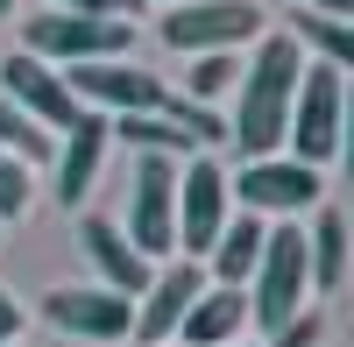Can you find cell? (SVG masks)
<instances>
[{"instance_id": "1", "label": "cell", "mask_w": 354, "mask_h": 347, "mask_svg": "<svg viewBox=\"0 0 354 347\" xmlns=\"http://www.w3.org/2000/svg\"><path fill=\"white\" fill-rule=\"evenodd\" d=\"M298 71H305V50L290 36H262L255 43V64L241 71V100H234V121H227V142L248 163H262V156L283 149L290 100H298Z\"/></svg>"}, {"instance_id": "20", "label": "cell", "mask_w": 354, "mask_h": 347, "mask_svg": "<svg viewBox=\"0 0 354 347\" xmlns=\"http://www.w3.org/2000/svg\"><path fill=\"white\" fill-rule=\"evenodd\" d=\"M227 85H241V64L220 50V57H185V93L177 100H192V106H205V100H220Z\"/></svg>"}, {"instance_id": "9", "label": "cell", "mask_w": 354, "mask_h": 347, "mask_svg": "<svg viewBox=\"0 0 354 347\" xmlns=\"http://www.w3.org/2000/svg\"><path fill=\"white\" fill-rule=\"evenodd\" d=\"M43 319L71 340H121L135 333V298L106 291V283H57L43 298Z\"/></svg>"}, {"instance_id": "7", "label": "cell", "mask_w": 354, "mask_h": 347, "mask_svg": "<svg viewBox=\"0 0 354 347\" xmlns=\"http://www.w3.org/2000/svg\"><path fill=\"white\" fill-rule=\"evenodd\" d=\"M135 43V21H100V15H36L28 21V57L36 64H93L121 57Z\"/></svg>"}, {"instance_id": "18", "label": "cell", "mask_w": 354, "mask_h": 347, "mask_svg": "<svg viewBox=\"0 0 354 347\" xmlns=\"http://www.w3.org/2000/svg\"><path fill=\"white\" fill-rule=\"evenodd\" d=\"M106 135H121L128 149H142V156H185L192 149V135H185V121H170V113H128V121H113Z\"/></svg>"}, {"instance_id": "19", "label": "cell", "mask_w": 354, "mask_h": 347, "mask_svg": "<svg viewBox=\"0 0 354 347\" xmlns=\"http://www.w3.org/2000/svg\"><path fill=\"white\" fill-rule=\"evenodd\" d=\"M290 43H298V50L312 43V50H319V64H333V71H347V64H354V28H347V21H333V15H312V8H305V15H298V28H290Z\"/></svg>"}, {"instance_id": "4", "label": "cell", "mask_w": 354, "mask_h": 347, "mask_svg": "<svg viewBox=\"0 0 354 347\" xmlns=\"http://www.w3.org/2000/svg\"><path fill=\"white\" fill-rule=\"evenodd\" d=\"M121 241L149 263V255L177 248V163L170 156H135V178H128V227Z\"/></svg>"}, {"instance_id": "17", "label": "cell", "mask_w": 354, "mask_h": 347, "mask_svg": "<svg viewBox=\"0 0 354 347\" xmlns=\"http://www.w3.org/2000/svg\"><path fill=\"white\" fill-rule=\"evenodd\" d=\"M305 263H312V291H340V276H347V220L333 206L305 234Z\"/></svg>"}, {"instance_id": "21", "label": "cell", "mask_w": 354, "mask_h": 347, "mask_svg": "<svg viewBox=\"0 0 354 347\" xmlns=\"http://www.w3.org/2000/svg\"><path fill=\"white\" fill-rule=\"evenodd\" d=\"M0 156H28V163H43V156H57V142L36 128V121H28V113L21 106H8V100H0Z\"/></svg>"}, {"instance_id": "25", "label": "cell", "mask_w": 354, "mask_h": 347, "mask_svg": "<svg viewBox=\"0 0 354 347\" xmlns=\"http://www.w3.org/2000/svg\"><path fill=\"white\" fill-rule=\"evenodd\" d=\"M305 8H312V15H333V21H340V15H354V0H305Z\"/></svg>"}, {"instance_id": "3", "label": "cell", "mask_w": 354, "mask_h": 347, "mask_svg": "<svg viewBox=\"0 0 354 347\" xmlns=\"http://www.w3.org/2000/svg\"><path fill=\"white\" fill-rule=\"evenodd\" d=\"M340 121H347V71L305 64L298 71V100H290V128H283L290 163H305V170L333 163L340 156Z\"/></svg>"}, {"instance_id": "13", "label": "cell", "mask_w": 354, "mask_h": 347, "mask_svg": "<svg viewBox=\"0 0 354 347\" xmlns=\"http://www.w3.org/2000/svg\"><path fill=\"white\" fill-rule=\"evenodd\" d=\"M78 241H85V255H93V270H100V283H106V291H121V298H142V291H149V263H142V255L121 241V227H113V220H85L78 227Z\"/></svg>"}, {"instance_id": "14", "label": "cell", "mask_w": 354, "mask_h": 347, "mask_svg": "<svg viewBox=\"0 0 354 347\" xmlns=\"http://www.w3.org/2000/svg\"><path fill=\"white\" fill-rule=\"evenodd\" d=\"M64 135H71V142L57 149V198H64V206H78V198L93 191V178H100V156H106V142H113V135H106L100 113H78Z\"/></svg>"}, {"instance_id": "26", "label": "cell", "mask_w": 354, "mask_h": 347, "mask_svg": "<svg viewBox=\"0 0 354 347\" xmlns=\"http://www.w3.org/2000/svg\"><path fill=\"white\" fill-rule=\"evenodd\" d=\"M8 8H15V0H0V21H8Z\"/></svg>"}, {"instance_id": "6", "label": "cell", "mask_w": 354, "mask_h": 347, "mask_svg": "<svg viewBox=\"0 0 354 347\" xmlns=\"http://www.w3.org/2000/svg\"><path fill=\"white\" fill-rule=\"evenodd\" d=\"M262 28V8L255 0H192V8H170L163 15V43L177 57H234L248 36Z\"/></svg>"}, {"instance_id": "8", "label": "cell", "mask_w": 354, "mask_h": 347, "mask_svg": "<svg viewBox=\"0 0 354 347\" xmlns=\"http://www.w3.org/2000/svg\"><path fill=\"white\" fill-rule=\"evenodd\" d=\"M234 220V198H227V170L213 156H192L177 170V241H185V263L213 255L220 227Z\"/></svg>"}, {"instance_id": "15", "label": "cell", "mask_w": 354, "mask_h": 347, "mask_svg": "<svg viewBox=\"0 0 354 347\" xmlns=\"http://www.w3.org/2000/svg\"><path fill=\"white\" fill-rule=\"evenodd\" d=\"M241 326H248V298H241V291H227V283H220V291H198V305L177 319L185 347H227Z\"/></svg>"}, {"instance_id": "16", "label": "cell", "mask_w": 354, "mask_h": 347, "mask_svg": "<svg viewBox=\"0 0 354 347\" xmlns=\"http://www.w3.org/2000/svg\"><path fill=\"white\" fill-rule=\"evenodd\" d=\"M262 234H270V227H262L255 213H234V220L220 227V241H213V276L227 283V291H241V283L255 276V255H262Z\"/></svg>"}, {"instance_id": "5", "label": "cell", "mask_w": 354, "mask_h": 347, "mask_svg": "<svg viewBox=\"0 0 354 347\" xmlns=\"http://www.w3.org/2000/svg\"><path fill=\"white\" fill-rule=\"evenodd\" d=\"M64 93H71V106L85 113V106H106V113H163V100H170V85L156 78V71H142V64H121V57H93V64H71L64 71Z\"/></svg>"}, {"instance_id": "10", "label": "cell", "mask_w": 354, "mask_h": 347, "mask_svg": "<svg viewBox=\"0 0 354 347\" xmlns=\"http://www.w3.org/2000/svg\"><path fill=\"white\" fill-rule=\"evenodd\" d=\"M319 170L290 163V156H262V163H241V178H227V198H241V213H305L319 206Z\"/></svg>"}, {"instance_id": "23", "label": "cell", "mask_w": 354, "mask_h": 347, "mask_svg": "<svg viewBox=\"0 0 354 347\" xmlns=\"http://www.w3.org/2000/svg\"><path fill=\"white\" fill-rule=\"evenodd\" d=\"M71 15H100V21H121L128 0H71Z\"/></svg>"}, {"instance_id": "24", "label": "cell", "mask_w": 354, "mask_h": 347, "mask_svg": "<svg viewBox=\"0 0 354 347\" xmlns=\"http://www.w3.org/2000/svg\"><path fill=\"white\" fill-rule=\"evenodd\" d=\"M8 340H21V305L0 291V347H8Z\"/></svg>"}, {"instance_id": "12", "label": "cell", "mask_w": 354, "mask_h": 347, "mask_svg": "<svg viewBox=\"0 0 354 347\" xmlns=\"http://www.w3.org/2000/svg\"><path fill=\"white\" fill-rule=\"evenodd\" d=\"M0 85H8V106H21V113H28V121H36L43 135L78 121V106H71V93H64V78H57L50 64H36L28 50L0 64Z\"/></svg>"}, {"instance_id": "27", "label": "cell", "mask_w": 354, "mask_h": 347, "mask_svg": "<svg viewBox=\"0 0 354 347\" xmlns=\"http://www.w3.org/2000/svg\"><path fill=\"white\" fill-rule=\"evenodd\" d=\"M170 8H192V0H170Z\"/></svg>"}, {"instance_id": "22", "label": "cell", "mask_w": 354, "mask_h": 347, "mask_svg": "<svg viewBox=\"0 0 354 347\" xmlns=\"http://www.w3.org/2000/svg\"><path fill=\"white\" fill-rule=\"evenodd\" d=\"M21 213H28V170L15 156H0V227L21 220Z\"/></svg>"}, {"instance_id": "11", "label": "cell", "mask_w": 354, "mask_h": 347, "mask_svg": "<svg viewBox=\"0 0 354 347\" xmlns=\"http://www.w3.org/2000/svg\"><path fill=\"white\" fill-rule=\"evenodd\" d=\"M198 291H205V270H198V263L156 270L149 291H142V305H135V340H142V347H163V340L177 333V319L198 305Z\"/></svg>"}, {"instance_id": "2", "label": "cell", "mask_w": 354, "mask_h": 347, "mask_svg": "<svg viewBox=\"0 0 354 347\" xmlns=\"http://www.w3.org/2000/svg\"><path fill=\"white\" fill-rule=\"evenodd\" d=\"M312 298V263H305V234L298 227H270L262 234V255H255V291H248V319L262 333H283V326H298L305 319V305Z\"/></svg>"}]
</instances>
